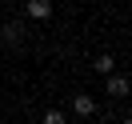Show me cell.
I'll use <instances>...</instances> for the list:
<instances>
[{
  "label": "cell",
  "instance_id": "1",
  "mask_svg": "<svg viewBox=\"0 0 132 124\" xmlns=\"http://www.w3.org/2000/svg\"><path fill=\"white\" fill-rule=\"evenodd\" d=\"M72 112L80 116V120L96 116V96H88V92H76V96H72Z\"/></svg>",
  "mask_w": 132,
  "mask_h": 124
},
{
  "label": "cell",
  "instance_id": "2",
  "mask_svg": "<svg viewBox=\"0 0 132 124\" xmlns=\"http://www.w3.org/2000/svg\"><path fill=\"white\" fill-rule=\"evenodd\" d=\"M104 96H128V76L108 72V76H104Z\"/></svg>",
  "mask_w": 132,
  "mask_h": 124
},
{
  "label": "cell",
  "instance_id": "3",
  "mask_svg": "<svg viewBox=\"0 0 132 124\" xmlns=\"http://www.w3.org/2000/svg\"><path fill=\"white\" fill-rule=\"evenodd\" d=\"M24 12L32 20H48L52 16V0H24Z\"/></svg>",
  "mask_w": 132,
  "mask_h": 124
},
{
  "label": "cell",
  "instance_id": "4",
  "mask_svg": "<svg viewBox=\"0 0 132 124\" xmlns=\"http://www.w3.org/2000/svg\"><path fill=\"white\" fill-rule=\"evenodd\" d=\"M20 36H24V24H16V20H8V24H0V40H4V44H16Z\"/></svg>",
  "mask_w": 132,
  "mask_h": 124
},
{
  "label": "cell",
  "instance_id": "5",
  "mask_svg": "<svg viewBox=\"0 0 132 124\" xmlns=\"http://www.w3.org/2000/svg\"><path fill=\"white\" fill-rule=\"evenodd\" d=\"M92 68H96L100 76H108V72H116V56H112V52H100V56L92 60Z\"/></svg>",
  "mask_w": 132,
  "mask_h": 124
},
{
  "label": "cell",
  "instance_id": "6",
  "mask_svg": "<svg viewBox=\"0 0 132 124\" xmlns=\"http://www.w3.org/2000/svg\"><path fill=\"white\" fill-rule=\"evenodd\" d=\"M44 124H68V116L60 112V108H48V112H44Z\"/></svg>",
  "mask_w": 132,
  "mask_h": 124
},
{
  "label": "cell",
  "instance_id": "7",
  "mask_svg": "<svg viewBox=\"0 0 132 124\" xmlns=\"http://www.w3.org/2000/svg\"><path fill=\"white\" fill-rule=\"evenodd\" d=\"M120 124H132V116H124V120H120Z\"/></svg>",
  "mask_w": 132,
  "mask_h": 124
},
{
  "label": "cell",
  "instance_id": "8",
  "mask_svg": "<svg viewBox=\"0 0 132 124\" xmlns=\"http://www.w3.org/2000/svg\"><path fill=\"white\" fill-rule=\"evenodd\" d=\"M80 124H96V120H92V116H88V120H80Z\"/></svg>",
  "mask_w": 132,
  "mask_h": 124
}]
</instances>
